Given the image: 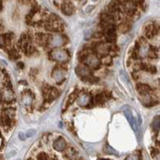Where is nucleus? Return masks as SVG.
Instances as JSON below:
<instances>
[{"mask_svg": "<svg viewBox=\"0 0 160 160\" xmlns=\"http://www.w3.org/2000/svg\"><path fill=\"white\" fill-rule=\"evenodd\" d=\"M67 42H68V38L65 34L57 32L48 36L46 40V45L54 49V48H59L61 46H64Z\"/></svg>", "mask_w": 160, "mask_h": 160, "instance_id": "obj_1", "label": "nucleus"}, {"mask_svg": "<svg viewBox=\"0 0 160 160\" xmlns=\"http://www.w3.org/2000/svg\"><path fill=\"white\" fill-rule=\"evenodd\" d=\"M134 49H135V51H136V53L138 55V59H144V58H147L148 56L150 45L147 41V38H141L136 42V44L134 46Z\"/></svg>", "mask_w": 160, "mask_h": 160, "instance_id": "obj_2", "label": "nucleus"}, {"mask_svg": "<svg viewBox=\"0 0 160 160\" xmlns=\"http://www.w3.org/2000/svg\"><path fill=\"white\" fill-rule=\"evenodd\" d=\"M49 58L53 61L59 62V63H66L70 59V55H69L68 51L63 49H58V48H54L52 49L49 54H48Z\"/></svg>", "mask_w": 160, "mask_h": 160, "instance_id": "obj_3", "label": "nucleus"}, {"mask_svg": "<svg viewBox=\"0 0 160 160\" xmlns=\"http://www.w3.org/2000/svg\"><path fill=\"white\" fill-rule=\"evenodd\" d=\"M9 83L11 82H6L0 92V98L3 103H12L15 101V94H14L12 87Z\"/></svg>", "mask_w": 160, "mask_h": 160, "instance_id": "obj_4", "label": "nucleus"}, {"mask_svg": "<svg viewBox=\"0 0 160 160\" xmlns=\"http://www.w3.org/2000/svg\"><path fill=\"white\" fill-rule=\"evenodd\" d=\"M41 92H42L43 98L46 102H51L59 95L58 88L49 85H44L41 88Z\"/></svg>", "mask_w": 160, "mask_h": 160, "instance_id": "obj_5", "label": "nucleus"}, {"mask_svg": "<svg viewBox=\"0 0 160 160\" xmlns=\"http://www.w3.org/2000/svg\"><path fill=\"white\" fill-rule=\"evenodd\" d=\"M92 48L97 56H100V57L107 56L110 52V44L107 42H103V41H98V42L93 43Z\"/></svg>", "mask_w": 160, "mask_h": 160, "instance_id": "obj_6", "label": "nucleus"}, {"mask_svg": "<svg viewBox=\"0 0 160 160\" xmlns=\"http://www.w3.org/2000/svg\"><path fill=\"white\" fill-rule=\"evenodd\" d=\"M52 79L57 83H62L67 78V70L61 66H56L51 72Z\"/></svg>", "mask_w": 160, "mask_h": 160, "instance_id": "obj_7", "label": "nucleus"}, {"mask_svg": "<svg viewBox=\"0 0 160 160\" xmlns=\"http://www.w3.org/2000/svg\"><path fill=\"white\" fill-rule=\"evenodd\" d=\"M75 72L77 74L81 79H85L88 77H90L92 76V71L88 66H87L86 64H79L75 69Z\"/></svg>", "mask_w": 160, "mask_h": 160, "instance_id": "obj_8", "label": "nucleus"}, {"mask_svg": "<svg viewBox=\"0 0 160 160\" xmlns=\"http://www.w3.org/2000/svg\"><path fill=\"white\" fill-rule=\"evenodd\" d=\"M92 102V96L88 92H81L77 96V103L82 107H88Z\"/></svg>", "mask_w": 160, "mask_h": 160, "instance_id": "obj_9", "label": "nucleus"}, {"mask_svg": "<svg viewBox=\"0 0 160 160\" xmlns=\"http://www.w3.org/2000/svg\"><path fill=\"white\" fill-rule=\"evenodd\" d=\"M61 12L66 16H72L75 13V6L70 1V0H65L64 2H62L60 5Z\"/></svg>", "mask_w": 160, "mask_h": 160, "instance_id": "obj_10", "label": "nucleus"}, {"mask_svg": "<svg viewBox=\"0 0 160 160\" xmlns=\"http://www.w3.org/2000/svg\"><path fill=\"white\" fill-rule=\"evenodd\" d=\"M104 39H105V42L109 44H113L115 43V41L117 39V28H113V29H110L107 32L103 33Z\"/></svg>", "mask_w": 160, "mask_h": 160, "instance_id": "obj_11", "label": "nucleus"}, {"mask_svg": "<svg viewBox=\"0 0 160 160\" xmlns=\"http://www.w3.org/2000/svg\"><path fill=\"white\" fill-rule=\"evenodd\" d=\"M32 101H33V94L31 92V90H25L22 93V104L26 108H29L32 106Z\"/></svg>", "mask_w": 160, "mask_h": 160, "instance_id": "obj_12", "label": "nucleus"}, {"mask_svg": "<svg viewBox=\"0 0 160 160\" xmlns=\"http://www.w3.org/2000/svg\"><path fill=\"white\" fill-rule=\"evenodd\" d=\"M53 148L57 151H64L67 148V142L64 138L59 137L53 142Z\"/></svg>", "mask_w": 160, "mask_h": 160, "instance_id": "obj_13", "label": "nucleus"}, {"mask_svg": "<svg viewBox=\"0 0 160 160\" xmlns=\"http://www.w3.org/2000/svg\"><path fill=\"white\" fill-rule=\"evenodd\" d=\"M137 90L138 92L140 93L141 95H148V94H150L151 92H152V88L149 85L148 83H142V82H140L137 85Z\"/></svg>", "mask_w": 160, "mask_h": 160, "instance_id": "obj_14", "label": "nucleus"}, {"mask_svg": "<svg viewBox=\"0 0 160 160\" xmlns=\"http://www.w3.org/2000/svg\"><path fill=\"white\" fill-rule=\"evenodd\" d=\"M111 96V94L109 92H100V93H97L94 98H93V102L95 104H98V105H101V104L105 103L108 98Z\"/></svg>", "mask_w": 160, "mask_h": 160, "instance_id": "obj_15", "label": "nucleus"}, {"mask_svg": "<svg viewBox=\"0 0 160 160\" xmlns=\"http://www.w3.org/2000/svg\"><path fill=\"white\" fill-rule=\"evenodd\" d=\"M1 38H2L3 46H10L13 42L14 38H15V34L13 32H5L1 34Z\"/></svg>", "mask_w": 160, "mask_h": 160, "instance_id": "obj_16", "label": "nucleus"}, {"mask_svg": "<svg viewBox=\"0 0 160 160\" xmlns=\"http://www.w3.org/2000/svg\"><path fill=\"white\" fill-rule=\"evenodd\" d=\"M8 55L12 60H18L21 58V53L17 48H10L8 50Z\"/></svg>", "mask_w": 160, "mask_h": 160, "instance_id": "obj_17", "label": "nucleus"}, {"mask_svg": "<svg viewBox=\"0 0 160 160\" xmlns=\"http://www.w3.org/2000/svg\"><path fill=\"white\" fill-rule=\"evenodd\" d=\"M151 128L154 132H158L160 130V116L154 117L153 121L151 123Z\"/></svg>", "mask_w": 160, "mask_h": 160, "instance_id": "obj_18", "label": "nucleus"}, {"mask_svg": "<svg viewBox=\"0 0 160 160\" xmlns=\"http://www.w3.org/2000/svg\"><path fill=\"white\" fill-rule=\"evenodd\" d=\"M82 82H88V83H94L96 82H98V79L95 78L94 76H90V77H88V78H85V79H82Z\"/></svg>", "mask_w": 160, "mask_h": 160, "instance_id": "obj_19", "label": "nucleus"}, {"mask_svg": "<svg viewBox=\"0 0 160 160\" xmlns=\"http://www.w3.org/2000/svg\"><path fill=\"white\" fill-rule=\"evenodd\" d=\"M77 96H78V92H73L70 94V96H69V98L67 100V104L68 105H70V104H72L74 101H76V99H77Z\"/></svg>", "mask_w": 160, "mask_h": 160, "instance_id": "obj_20", "label": "nucleus"}, {"mask_svg": "<svg viewBox=\"0 0 160 160\" xmlns=\"http://www.w3.org/2000/svg\"><path fill=\"white\" fill-rule=\"evenodd\" d=\"M66 155L69 159H74L76 157V150L74 148H69L66 152Z\"/></svg>", "mask_w": 160, "mask_h": 160, "instance_id": "obj_21", "label": "nucleus"}, {"mask_svg": "<svg viewBox=\"0 0 160 160\" xmlns=\"http://www.w3.org/2000/svg\"><path fill=\"white\" fill-rule=\"evenodd\" d=\"M37 160H50L49 156H48L45 152H40L37 156Z\"/></svg>", "mask_w": 160, "mask_h": 160, "instance_id": "obj_22", "label": "nucleus"}, {"mask_svg": "<svg viewBox=\"0 0 160 160\" xmlns=\"http://www.w3.org/2000/svg\"><path fill=\"white\" fill-rule=\"evenodd\" d=\"M126 115H127V117H128V119H129V121H130V123L132 124V126H133L134 128H136V124H135V119L133 118V116H132V114H131V112L130 111H126Z\"/></svg>", "mask_w": 160, "mask_h": 160, "instance_id": "obj_23", "label": "nucleus"}, {"mask_svg": "<svg viewBox=\"0 0 160 160\" xmlns=\"http://www.w3.org/2000/svg\"><path fill=\"white\" fill-rule=\"evenodd\" d=\"M103 58V60H102V63L103 64H105V65H110L111 64V62H112V58H111V56L110 55H107V56H105V57H102Z\"/></svg>", "mask_w": 160, "mask_h": 160, "instance_id": "obj_24", "label": "nucleus"}, {"mask_svg": "<svg viewBox=\"0 0 160 160\" xmlns=\"http://www.w3.org/2000/svg\"><path fill=\"white\" fill-rule=\"evenodd\" d=\"M126 160H140V155H138V154H136V153L131 154V155H129V156L126 158Z\"/></svg>", "mask_w": 160, "mask_h": 160, "instance_id": "obj_25", "label": "nucleus"}, {"mask_svg": "<svg viewBox=\"0 0 160 160\" xmlns=\"http://www.w3.org/2000/svg\"><path fill=\"white\" fill-rule=\"evenodd\" d=\"M34 134H36V130L31 129V130H29L26 133V138H32Z\"/></svg>", "mask_w": 160, "mask_h": 160, "instance_id": "obj_26", "label": "nucleus"}, {"mask_svg": "<svg viewBox=\"0 0 160 160\" xmlns=\"http://www.w3.org/2000/svg\"><path fill=\"white\" fill-rule=\"evenodd\" d=\"M19 138H20L22 141L26 140V134H24V133H20V134H19Z\"/></svg>", "mask_w": 160, "mask_h": 160, "instance_id": "obj_27", "label": "nucleus"}, {"mask_svg": "<svg viewBox=\"0 0 160 160\" xmlns=\"http://www.w3.org/2000/svg\"><path fill=\"white\" fill-rule=\"evenodd\" d=\"M93 8H94V6H89L88 8L87 9V12H88H88H90V11H92V10L93 9Z\"/></svg>", "mask_w": 160, "mask_h": 160, "instance_id": "obj_28", "label": "nucleus"}, {"mask_svg": "<svg viewBox=\"0 0 160 160\" xmlns=\"http://www.w3.org/2000/svg\"><path fill=\"white\" fill-rule=\"evenodd\" d=\"M3 46V42H2V38H1V34H0V47Z\"/></svg>", "mask_w": 160, "mask_h": 160, "instance_id": "obj_29", "label": "nucleus"}, {"mask_svg": "<svg viewBox=\"0 0 160 160\" xmlns=\"http://www.w3.org/2000/svg\"><path fill=\"white\" fill-rule=\"evenodd\" d=\"M155 157H156V160H160V154H159V153H158Z\"/></svg>", "mask_w": 160, "mask_h": 160, "instance_id": "obj_30", "label": "nucleus"}, {"mask_svg": "<svg viewBox=\"0 0 160 160\" xmlns=\"http://www.w3.org/2000/svg\"><path fill=\"white\" fill-rule=\"evenodd\" d=\"M98 160H109V159H98Z\"/></svg>", "mask_w": 160, "mask_h": 160, "instance_id": "obj_31", "label": "nucleus"}, {"mask_svg": "<svg viewBox=\"0 0 160 160\" xmlns=\"http://www.w3.org/2000/svg\"><path fill=\"white\" fill-rule=\"evenodd\" d=\"M92 1H93V2H95V1H97V0H92Z\"/></svg>", "mask_w": 160, "mask_h": 160, "instance_id": "obj_32", "label": "nucleus"}, {"mask_svg": "<svg viewBox=\"0 0 160 160\" xmlns=\"http://www.w3.org/2000/svg\"><path fill=\"white\" fill-rule=\"evenodd\" d=\"M28 160H33V159H32V158H30V159H28Z\"/></svg>", "mask_w": 160, "mask_h": 160, "instance_id": "obj_33", "label": "nucleus"}, {"mask_svg": "<svg viewBox=\"0 0 160 160\" xmlns=\"http://www.w3.org/2000/svg\"><path fill=\"white\" fill-rule=\"evenodd\" d=\"M16 160H21V159H16Z\"/></svg>", "mask_w": 160, "mask_h": 160, "instance_id": "obj_34", "label": "nucleus"}]
</instances>
